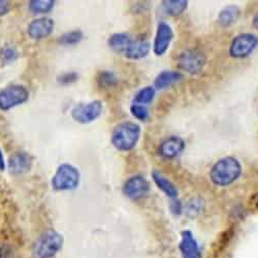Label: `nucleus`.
<instances>
[{"instance_id": "obj_25", "label": "nucleus", "mask_w": 258, "mask_h": 258, "mask_svg": "<svg viewBox=\"0 0 258 258\" xmlns=\"http://www.w3.org/2000/svg\"><path fill=\"white\" fill-rule=\"evenodd\" d=\"M97 81H98L99 85L102 86V87L109 88V87H112V86H114L117 83V78L111 72H102L99 74Z\"/></svg>"}, {"instance_id": "obj_4", "label": "nucleus", "mask_w": 258, "mask_h": 258, "mask_svg": "<svg viewBox=\"0 0 258 258\" xmlns=\"http://www.w3.org/2000/svg\"><path fill=\"white\" fill-rule=\"evenodd\" d=\"M63 239L60 233L48 230L36 241L34 245V256L36 258H51L62 248Z\"/></svg>"}, {"instance_id": "obj_17", "label": "nucleus", "mask_w": 258, "mask_h": 258, "mask_svg": "<svg viewBox=\"0 0 258 258\" xmlns=\"http://www.w3.org/2000/svg\"><path fill=\"white\" fill-rule=\"evenodd\" d=\"M182 79V74L176 71H163L161 72L154 81L155 88L158 90L165 89L173 84L179 82Z\"/></svg>"}, {"instance_id": "obj_18", "label": "nucleus", "mask_w": 258, "mask_h": 258, "mask_svg": "<svg viewBox=\"0 0 258 258\" xmlns=\"http://www.w3.org/2000/svg\"><path fill=\"white\" fill-rule=\"evenodd\" d=\"M241 15L240 9L236 6H229L223 9L219 16H218V22L223 26V27H228L234 24L236 21L239 20Z\"/></svg>"}, {"instance_id": "obj_6", "label": "nucleus", "mask_w": 258, "mask_h": 258, "mask_svg": "<svg viewBox=\"0 0 258 258\" xmlns=\"http://www.w3.org/2000/svg\"><path fill=\"white\" fill-rule=\"evenodd\" d=\"M103 110L100 100H93L86 103H79L72 111L73 119L81 124H88L98 119Z\"/></svg>"}, {"instance_id": "obj_1", "label": "nucleus", "mask_w": 258, "mask_h": 258, "mask_svg": "<svg viewBox=\"0 0 258 258\" xmlns=\"http://www.w3.org/2000/svg\"><path fill=\"white\" fill-rule=\"evenodd\" d=\"M141 127L135 122L125 121L115 126L112 133V145L121 152L132 151L141 138Z\"/></svg>"}, {"instance_id": "obj_21", "label": "nucleus", "mask_w": 258, "mask_h": 258, "mask_svg": "<svg viewBox=\"0 0 258 258\" xmlns=\"http://www.w3.org/2000/svg\"><path fill=\"white\" fill-rule=\"evenodd\" d=\"M54 7V0H32L29 3V10L33 14H48Z\"/></svg>"}, {"instance_id": "obj_16", "label": "nucleus", "mask_w": 258, "mask_h": 258, "mask_svg": "<svg viewBox=\"0 0 258 258\" xmlns=\"http://www.w3.org/2000/svg\"><path fill=\"white\" fill-rule=\"evenodd\" d=\"M152 178L156 186L164 192L170 199H176L178 197V189L173 182H170L159 170H154L152 173Z\"/></svg>"}, {"instance_id": "obj_14", "label": "nucleus", "mask_w": 258, "mask_h": 258, "mask_svg": "<svg viewBox=\"0 0 258 258\" xmlns=\"http://www.w3.org/2000/svg\"><path fill=\"white\" fill-rule=\"evenodd\" d=\"M150 48L151 47H150L148 40L143 38H133L124 52V56L132 60H140L148 56Z\"/></svg>"}, {"instance_id": "obj_28", "label": "nucleus", "mask_w": 258, "mask_h": 258, "mask_svg": "<svg viewBox=\"0 0 258 258\" xmlns=\"http://www.w3.org/2000/svg\"><path fill=\"white\" fill-rule=\"evenodd\" d=\"M11 11V3L7 0H0V17L8 15Z\"/></svg>"}, {"instance_id": "obj_24", "label": "nucleus", "mask_w": 258, "mask_h": 258, "mask_svg": "<svg viewBox=\"0 0 258 258\" xmlns=\"http://www.w3.org/2000/svg\"><path fill=\"white\" fill-rule=\"evenodd\" d=\"M131 113L136 119H138L140 121H147L150 117L148 109L145 105H142V104L134 103L131 106Z\"/></svg>"}, {"instance_id": "obj_22", "label": "nucleus", "mask_w": 258, "mask_h": 258, "mask_svg": "<svg viewBox=\"0 0 258 258\" xmlns=\"http://www.w3.org/2000/svg\"><path fill=\"white\" fill-rule=\"evenodd\" d=\"M155 97V88L152 86H147V87L141 89L135 96V103L136 104H148L152 102Z\"/></svg>"}, {"instance_id": "obj_10", "label": "nucleus", "mask_w": 258, "mask_h": 258, "mask_svg": "<svg viewBox=\"0 0 258 258\" xmlns=\"http://www.w3.org/2000/svg\"><path fill=\"white\" fill-rule=\"evenodd\" d=\"M55 28L54 20L48 17H40L32 20L27 27V34L30 38L39 40L50 36Z\"/></svg>"}, {"instance_id": "obj_29", "label": "nucleus", "mask_w": 258, "mask_h": 258, "mask_svg": "<svg viewBox=\"0 0 258 258\" xmlns=\"http://www.w3.org/2000/svg\"><path fill=\"white\" fill-rule=\"evenodd\" d=\"M170 209H171V211H173V213H175V214H180L181 211H182V206H181V204H180L179 201H175V202L171 203Z\"/></svg>"}, {"instance_id": "obj_9", "label": "nucleus", "mask_w": 258, "mask_h": 258, "mask_svg": "<svg viewBox=\"0 0 258 258\" xmlns=\"http://www.w3.org/2000/svg\"><path fill=\"white\" fill-rule=\"evenodd\" d=\"M150 192V184L143 176L129 178L123 185V193L128 199L139 201L146 198Z\"/></svg>"}, {"instance_id": "obj_11", "label": "nucleus", "mask_w": 258, "mask_h": 258, "mask_svg": "<svg viewBox=\"0 0 258 258\" xmlns=\"http://www.w3.org/2000/svg\"><path fill=\"white\" fill-rule=\"evenodd\" d=\"M174 38V31L171 27L165 23L160 22L157 27L156 35L154 38L153 51L157 56L163 55L169 48L171 40Z\"/></svg>"}, {"instance_id": "obj_8", "label": "nucleus", "mask_w": 258, "mask_h": 258, "mask_svg": "<svg viewBox=\"0 0 258 258\" xmlns=\"http://www.w3.org/2000/svg\"><path fill=\"white\" fill-rule=\"evenodd\" d=\"M178 63L180 69L183 71L197 75L204 70L206 66V57L201 51L187 50L179 55Z\"/></svg>"}, {"instance_id": "obj_2", "label": "nucleus", "mask_w": 258, "mask_h": 258, "mask_svg": "<svg viewBox=\"0 0 258 258\" xmlns=\"http://www.w3.org/2000/svg\"><path fill=\"white\" fill-rule=\"evenodd\" d=\"M241 174L240 162L233 157H224L214 164L210 171V178L215 185L225 187L238 180Z\"/></svg>"}, {"instance_id": "obj_15", "label": "nucleus", "mask_w": 258, "mask_h": 258, "mask_svg": "<svg viewBox=\"0 0 258 258\" xmlns=\"http://www.w3.org/2000/svg\"><path fill=\"white\" fill-rule=\"evenodd\" d=\"M180 250L183 258H201L199 245L195 238H193L192 233L188 230L182 232Z\"/></svg>"}, {"instance_id": "obj_7", "label": "nucleus", "mask_w": 258, "mask_h": 258, "mask_svg": "<svg viewBox=\"0 0 258 258\" xmlns=\"http://www.w3.org/2000/svg\"><path fill=\"white\" fill-rule=\"evenodd\" d=\"M258 46V37L252 33L236 35L231 41L229 53L234 58H245L249 56Z\"/></svg>"}, {"instance_id": "obj_12", "label": "nucleus", "mask_w": 258, "mask_h": 258, "mask_svg": "<svg viewBox=\"0 0 258 258\" xmlns=\"http://www.w3.org/2000/svg\"><path fill=\"white\" fill-rule=\"evenodd\" d=\"M185 149V142L180 137H169L165 139L158 148V154L166 159L179 156Z\"/></svg>"}, {"instance_id": "obj_31", "label": "nucleus", "mask_w": 258, "mask_h": 258, "mask_svg": "<svg viewBox=\"0 0 258 258\" xmlns=\"http://www.w3.org/2000/svg\"><path fill=\"white\" fill-rule=\"evenodd\" d=\"M253 25H254V27L258 30V13L254 16V18H253Z\"/></svg>"}, {"instance_id": "obj_20", "label": "nucleus", "mask_w": 258, "mask_h": 258, "mask_svg": "<svg viewBox=\"0 0 258 258\" xmlns=\"http://www.w3.org/2000/svg\"><path fill=\"white\" fill-rule=\"evenodd\" d=\"M188 3L184 0H168L163 2V9L165 13L169 16H179L183 14L187 9Z\"/></svg>"}, {"instance_id": "obj_13", "label": "nucleus", "mask_w": 258, "mask_h": 258, "mask_svg": "<svg viewBox=\"0 0 258 258\" xmlns=\"http://www.w3.org/2000/svg\"><path fill=\"white\" fill-rule=\"evenodd\" d=\"M33 158L29 153L18 152L11 156L9 160L10 170L13 174H25L32 167Z\"/></svg>"}, {"instance_id": "obj_27", "label": "nucleus", "mask_w": 258, "mask_h": 258, "mask_svg": "<svg viewBox=\"0 0 258 258\" xmlns=\"http://www.w3.org/2000/svg\"><path fill=\"white\" fill-rule=\"evenodd\" d=\"M18 57V53L13 48H7L3 51V58L7 62H12Z\"/></svg>"}, {"instance_id": "obj_30", "label": "nucleus", "mask_w": 258, "mask_h": 258, "mask_svg": "<svg viewBox=\"0 0 258 258\" xmlns=\"http://www.w3.org/2000/svg\"><path fill=\"white\" fill-rule=\"evenodd\" d=\"M5 169H6V161H5L2 149H0V170H5Z\"/></svg>"}, {"instance_id": "obj_23", "label": "nucleus", "mask_w": 258, "mask_h": 258, "mask_svg": "<svg viewBox=\"0 0 258 258\" xmlns=\"http://www.w3.org/2000/svg\"><path fill=\"white\" fill-rule=\"evenodd\" d=\"M83 38H84L83 32L79 29H76V30H72L62 34L59 38V42L64 46H74V45H78Z\"/></svg>"}, {"instance_id": "obj_26", "label": "nucleus", "mask_w": 258, "mask_h": 258, "mask_svg": "<svg viewBox=\"0 0 258 258\" xmlns=\"http://www.w3.org/2000/svg\"><path fill=\"white\" fill-rule=\"evenodd\" d=\"M78 80V75L76 73H68L63 74L58 78V82L62 85H70Z\"/></svg>"}, {"instance_id": "obj_19", "label": "nucleus", "mask_w": 258, "mask_h": 258, "mask_svg": "<svg viewBox=\"0 0 258 258\" xmlns=\"http://www.w3.org/2000/svg\"><path fill=\"white\" fill-rule=\"evenodd\" d=\"M132 37L127 33H115L112 34L107 40V44H109L110 48L113 49L117 53L124 54L125 50L129 46L132 41Z\"/></svg>"}, {"instance_id": "obj_5", "label": "nucleus", "mask_w": 258, "mask_h": 258, "mask_svg": "<svg viewBox=\"0 0 258 258\" xmlns=\"http://www.w3.org/2000/svg\"><path fill=\"white\" fill-rule=\"evenodd\" d=\"M29 99V91L23 85H10L0 90V110L10 111L14 107L25 103Z\"/></svg>"}, {"instance_id": "obj_3", "label": "nucleus", "mask_w": 258, "mask_h": 258, "mask_svg": "<svg viewBox=\"0 0 258 258\" xmlns=\"http://www.w3.org/2000/svg\"><path fill=\"white\" fill-rule=\"evenodd\" d=\"M80 180V171L76 166L70 163H62L56 169L51 184L56 191H70L79 186Z\"/></svg>"}]
</instances>
